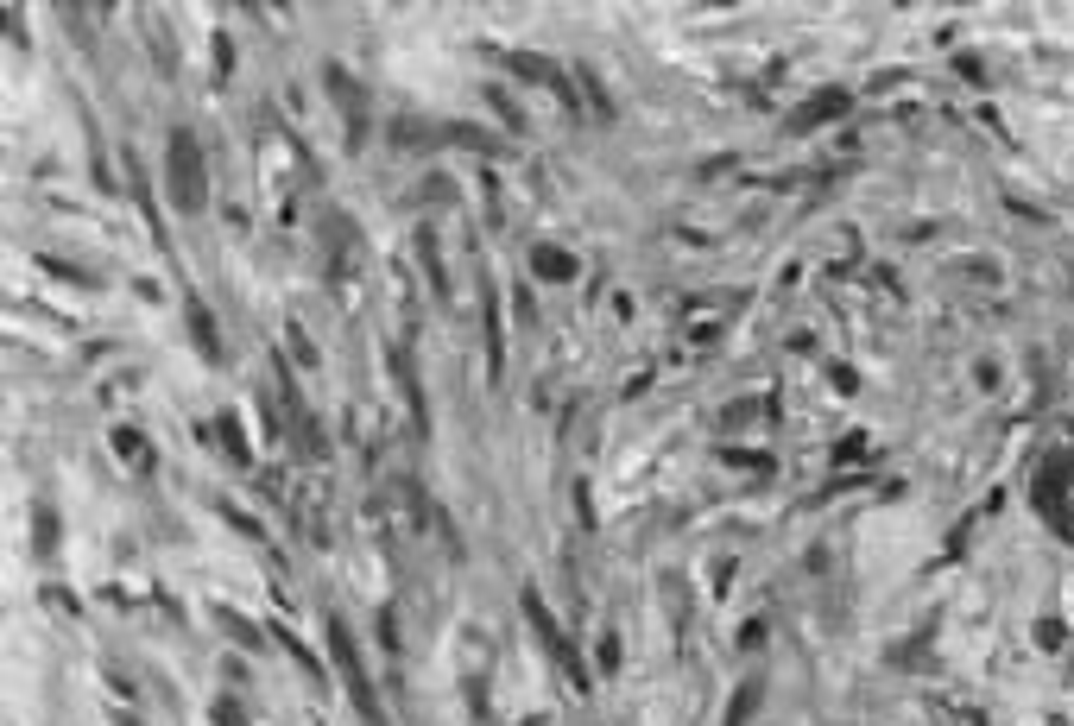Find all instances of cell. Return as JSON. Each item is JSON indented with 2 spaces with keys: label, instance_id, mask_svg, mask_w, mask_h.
Instances as JSON below:
<instances>
[{
  "label": "cell",
  "instance_id": "1",
  "mask_svg": "<svg viewBox=\"0 0 1074 726\" xmlns=\"http://www.w3.org/2000/svg\"><path fill=\"white\" fill-rule=\"evenodd\" d=\"M165 184H171V203L184 209V215H203V209H209V165H203V146H196L190 127H171Z\"/></svg>",
  "mask_w": 1074,
  "mask_h": 726
},
{
  "label": "cell",
  "instance_id": "2",
  "mask_svg": "<svg viewBox=\"0 0 1074 726\" xmlns=\"http://www.w3.org/2000/svg\"><path fill=\"white\" fill-rule=\"evenodd\" d=\"M329 651H335V663H342V676H348V689H354V708H361L373 726H386L380 695H373V682H367V670H361V651H354V632H348L342 619H329Z\"/></svg>",
  "mask_w": 1074,
  "mask_h": 726
},
{
  "label": "cell",
  "instance_id": "3",
  "mask_svg": "<svg viewBox=\"0 0 1074 726\" xmlns=\"http://www.w3.org/2000/svg\"><path fill=\"white\" fill-rule=\"evenodd\" d=\"M525 613H531V625H537V638L550 644V657L569 670V682H575V689H588V676H582V657H575V644L563 638V625H556V619L544 613V600H537V588H525Z\"/></svg>",
  "mask_w": 1074,
  "mask_h": 726
},
{
  "label": "cell",
  "instance_id": "4",
  "mask_svg": "<svg viewBox=\"0 0 1074 726\" xmlns=\"http://www.w3.org/2000/svg\"><path fill=\"white\" fill-rule=\"evenodd\" d=\"M323 89L335 95V102H342V120H348V146L361 152V146H367V95L354 89V76H348L342 64H329V70H323Z\"/></svg>",
  "mask_w": 1074,
  "mask_h": 726
},
{
  "label": "cell",
  "instance_id": "5",
  "mask_svg": "<svg viewBox=\"0 0 1074 726\" xmlns=\"http://www.w3.org/2000/svg\"><path fill=\"white\" fill-rule=\"evenodd\" d=\"M184 310H190V335H196V354H203V360H215V354H222V335H215V316H209V304H203V297H190Z\"/></svg>",
  "mask_w": 1074,
  "mask_h": 726
},
{
  "label": "cell",
  "instance_id": "6",
  "mask_svg": "<svg viewBox=\"0 0 1074 726\" xmlns=\"http://www.w3.org/2000/svg\"><path fill=\"white\" fill-rule=\"evenodd\" d=\"M847 108H853V95H847V89H828V95H815V102H803L790 127H822L828 114H847Z\"/></svg>",
  "mask_w": 1074,
  "mask_h": 726
},
{
  "label": "cell",
  "instance_id": "7",
  "mask_svg": "<svg viewBox=\"0 0 1074 726\" xmlns=\"http://www.w3.org/2000/svg\"><path fill=\"white\" fill-rule=\"evenodd\" d=\"M531 266H537V278H550V285H569V278H575V259L556 253V247H537Z\"/></svg>",
  "mask_w": 1074,
  "mask_h": 726
},
{
  "label": "cell",
  "instance_id": "8",
  "mask_svg": "<svg viewBox=\"0 0 1074 726\" xmlns=\"http://www.w3.org/2000/svg\"><path fill=\"white\" fill-rule=\"evenodd\" d=\"M32 524H38V531H32V556L45 562V556L57 550V512H51V506H32Z\"/></svg>",
  "mask_w": 1074,
  "mask_h": 726
},
{
  "label": "cell",
  "instance_id": "9",
  "mask_svg": "<svg viewBox=\"0 0 1074 726\" xmlns=\"http://www.w3.org/2000/svg\"><path fill=\"white\" fill-rule=\"evenodd\" d=\"M417 247H424V272H430V291H436V297H449V272H443V259H436V234H430V228H417Z\"/></svg>",
  "mask_w": 1074,
  "mask_h": 726
},
{
  "label": "cell",
  "instance_id": "10",
  "mask_svg": "<svg viewBox=\"0 0 1074 726\" xmlns=\"http://www.w3.org/2000/svg\"><path fill=\"white\" fill-rule=\"evenodd\" d=\"M481 310H487V360H493V379H500V310H493V285H481Z\"/></svg>",
  "mask_w": 1074,
  "mask_h": 726
},
{
  "label": "cell",
  "instance_id": "11",
  "mask_svg": "<svg viewBox=\"0 0 1074 726\" xmlns=\"http://www.w3.org/2000/svg\"><path fill=\"white\" fill-rule=\"evenodd\" d=\"M215 442H222V449L234 455V461H247V442H241V430H234V417H215V430H209Z\"/></svg>",
  "mask_w": 1074,
  "mask_h": 726
},
{
  "label": "cell",
  "instance_id": "12",
  "mask_svg": "<svg viewBox=\"0 0 1074 726\" xmlns=\"http://www.w3.org/2000/svg\"><path fill=\"white\" fill-rule=\"evenodd\" d=\"M752 708H759V682H746V689L733 695V708H727V726H746V720H752Z\"/></svg>",
  "mask_w": 1074,
  "mask_h": 726
},
{
  "label": "cell",
  "instance_id": "13",
  "mask_svg": "<svg viewBox=\"0 0 1074 726\" xmlns=\"http://www.w3.org/2000/svg\"><path fill=\"white\" fill-rule=\"evenodd\" d=\"M114 449H121V455H133V461H139V468H152V455H146V442H139L133 430H114Z\"/></svg>",
  "mask_w": 1074,
  "mask_h": 726
},
{
  "label": "cell",
  "instance_id": "14",
  "mask_svg": "<svg viewBox=\"0 0 1074 726\" xmlns=\"http://www.w3.org/2000/svg\"><path fill=\"white\" fill-rule=\"evenodd\" d=\"M215 619H222V625H228V632H234V638H241V644H260V632H253V625H247L241 613H228V607H222V613H215Z\"/></svg>",
  "mask_w": 1074,
  "mask_h": 726
},
{
  "label": "cell",
  "instance_id": "15",
  "mask_svg": "<svg viewBox=\"0 0 1074 726\" xmlns=\"http://www.w3.org/2000/svg\"><path fill=\"white\" fill-rule=\"evenodd\" d=\"M127 726H133V720H127Z\"/></svg>",
  "mask_w": 1074,
  "mask_h": 726
}]
</instances>
